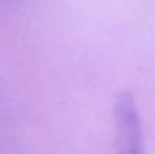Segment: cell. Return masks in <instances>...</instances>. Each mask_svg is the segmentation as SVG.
Returning a JSON list of instances; mask_svg holds the SVG:
<instances>
[{
    "instance_id": "1",
    "label": "cell",
    "mask_w": 155,
    "mask_h": 154,
    "mask_svg": "<svg viewBox=\"0 0 155 154\" xmlns=\"http://www.w3.org/2000/svg\"><path fill=\"white\" fill-rule=\"evenodd\" d=\"M116 154H145L143 124L137 103L131 92H120L114 101Z\"/></svg>"
}]
</instances>
